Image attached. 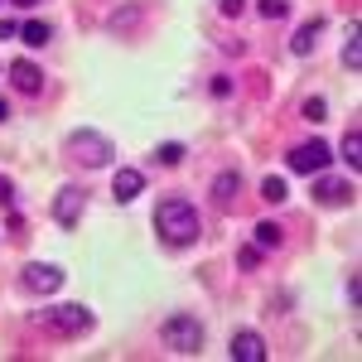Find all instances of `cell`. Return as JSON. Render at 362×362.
<instances>
[{
	"instance_id": "cell-2",
	"label": "cell",
	"mask_w": 362,
	"mask_h": 362,
	"mask_svg": "<svg viewBox=\"0 0 362 362\" xmlns=\"http://www.w3.org/2000/svg\"><path fill=\"white\" fill-rule=\"evenodd\" d=\"M34 324H39L44 334H54V338H83L87 329H92V309H83V305H54V309H39Z\"/></svg>"
},
{
	"instance_id": "cell-23",
	"label": "cell",
	"mask_w": 362,
	"mask_h": 362,
	"mask_svg": "<svg viewBox=\"0 0 362 362\" xmlns=\"http://www.w3.org/2000/svg\"><path fill=\"white\" fill-rule=\"evenodd\" d=\"M10 203H15V184L0 174V208H10Z\"/></svg>"
},
{
	"instance_id": "cell-25",
	"label": "cell",
	"mask_w": 362,
	"mask_h": 362,
	"mask_svg": "<svg viewBox=\"0 0 362 362\" xmlns=\"http://www.w3.org/2000/svg\"><path fill=\"white\" fill-rule=\"evenodd\" d=\"M20 34V25H10V20H0V39H15Z\"/></svg>"
},
{
	"instance_id": "cell-1",
	"label": "cell",
	"mask_w": 362,
	"mask_h": 362,
	"mask_svg": "<svg viewBox=\"0 0 362 362\" xmlns=\"http://www.w3.org/2000/svg\"><path fill=\"white\" fill-rule=\"evenodd\" d=\"M155 232L165 247H194L203 237V218L189 198H160L155 203Z\"/></svg>"
},
{
	"instance_id": "cell-17",
	"label": "cell",
	"mask_w": 362,
	"mask_h": 362,
	"mask_svg": "<svg viewBox=\"0 0 362 362\" xmlns=\"http://www.w3.org/2000/svg\"><path fill=\"white\" fill-rule=\"evenodd\" d=\"M343 63H348V73H358V68H362V49H358V25H348V44H343Z\"/></svg>"
},
{
	"instance_id": "cell-8",
	"label": "cell",
	"mask_w": 362,
	"mask_h": 362,
	"mask_svg": "<svg viewBox=\"0 0 362 362\" xmlns=\"http://www.w3.org/2000/svg\"><path fill=\"white\" fill-rule=\"evenodd\" d=\"M314 198L324 208H348L353 203V184L348 179H314Z\"/></svg>"
},
{
	"instance_id": "cell-24",
	"label": "cell",
	"mask_w": 362,
	"mask_h": 362,
	"mask_svg": "<svg viewBox=\"0 0 362 362\" xmlns=\"http://www.w3.org/2000/svg\"><path fill=\"white\" fill-rule=\"evenodd\" d=\"M218 10L223 15H242V0H218Z\"/></svg>"
},
{
	"instance_id": "cell-20",
	"label": "cell",
	"mask_w": 362,
	"mask_h": 362,
	"mask_svg": "<svg viewBox=\"0 0 362 362\" xmlns=\"http://www.w3.org/2000/svg\"><path fill=\"white\" fill-rule=\"evenodd\" d=\"M324 112H329L324 97H305V102H300V116H305V121H324Z\"/></svg>"
},
{
	"instance_id": "cell-22",
	"label": "cell",
	"mask_w": 362,
	"mask_h": 362,
	"mask_svg": "<svg viewBox=\"0 0 362 362\" xmlns=\"http://www.w3.org/2000/svg\"><path fill=\"white\" fill-rule=\"evenodd\" d=\"M237 266H242V271H256V266H261V247H242Z\"/></svg>"
},
{
	"instance_id": "cell-16",
	"label": "cell",
	"mask_w": 362,
	"mask_h": 362,
	"mask_svg": "<svg viewBox=\"0 0 362 362\" xmlns=\"http://www.w3.org/2000/svg\"><path fill=\"white\" fill-rule=\"evenodd\" d=\"M261 198H266V203H285V198H290L285 179H280V174H266V179H261Z\"/></svg>"
},
{
	"instance_id": "cell-6",
	"label": "cell",
	"mask_w": 362,
	"mask_h": 362,
	"mask_svg": "<svg viewBox=\"0 0 362 362\" xmlns=\"http://www.w3.org/2000/svg\"><path fill=\"white\" fill-rule=\"evenodd\" d=\"M83 213H87V194L78 189V184H63V189L54 194V223L58 227H78Z\"/></svg>"
},
{
	"instance_id": "cell-11",
	"label": "cell",
	"mask_w": 362,
	"mask_h": 362,
	"mask_svg": "<svg viewBox=\"0 0 362 362\" xmlns=\"http://www.w3.org/2000/svg\"><path fill=\"white\" fill-rule=\"evenodd\" d=\"M232 358L237 362H261L266 358V338L256 334V329H242V334L232 338Z\"/></svg>"
},
{
	"instance_id": "cell-3",
	"label": "cell",
	"mask_w": 362,
	"mask_h": 362,
	"mask_svg": "<svg viewBox=\"0 0 362 362\" xmlns=\"http://www.w3.org/2000/svg\"><path fill=\"white\" fill-rule=\"evenodd\" d=\"M160 343H165L169 353H179V358H194L198 348H203V324H198L194 314H169L165 324H160Z\"/></svg>"
},
{
	"instance_id": "cell-4",
	"label": "cell",
	"mask_w": 362,
	"mask_h": 362,
	"mask_svg": "<svg viewBox=\"0 0 362 362\" xmlns=\"http://www.w3.org/2000/svg\"><path fill=\"white\" fill-rule=\"evenodd\" d=\"M68 160H78L83 169H107L116 160V145L102 131H73L68 136Z\"/></svg>"
},
{
	"instance_id": "cell-10",
	"label": "cell",
	"mask_w": 362,
	"mask_h": 362,
	"mask_svg": "<svg viewBox=\"0 0 362 362\" xmlns=\"http://www.w3.org/2000/svg\"><path fill=\"white\" fill-rule=\"evenodd\" d=\"M145 194V174L140 169H116V179H112V198L116 203H131V198Z\"/></svg>"
},
{
	"instance_id": "cell-14",
	"label": "cell",
	"mask_w": 362,
	"mask_h": 362,
	"mask_svg": "<svg viewBox=\"0 0 362 362\" xmlns=\"http://www.w3.org/2000/svg\"><path fill=\"white\" fill-rule=\"evenodd\" d=\"M251 232H256V247H261V251H276L280 242H285V227L271 223V218H266V223H256Z\"/></svg>"
},
{
	"instance_id": "cell-7",
	"label": "cell",
	"mask_w": 362,
	"mask_h": 362,
	"mask_svg": "<svg viewBox=\"0 0 362 362\" xmlns=\"http://www.w3.org/2000/svg\"><path fill=\"white\" fill-rule=\"evenodd\" d=\"M20 285H25L29 295H54L58 285H63V271H58V266H49V261H29L25 276H20Z\"/></svg>"
},
{
	"instance_id": "cell-13",
	"label": "cell",
	"mask_w": 362,
	"mask_h": 362,
	"mask_svg": "<svg viewBox=\"0 0 362 362\" xmlns=\"http://www.w3.org/2000/svg\"><path fill=\"white\" fill-rule=\"evenodd\" d=\"M319 34H324V20H309V25L295 29V39H290V54H314V44H319Z\"/></svg>"
},
{
	"instance_id": "cell-5",
	"label": "cell",
	"mask_w": 362,
	"mask_h": 362,
	"mask_svg": "<svg viewBox=\"0 0 362 362\" xmlns=\"http://www.w3.org/2000/svg\"><path fill=\"white\" fill-rule=\"evenodd\" d=\"M329 160H334V150H329L324 140H305V145H295V150L285 155V165L295 169V174H324Z\"/></svg>"
},
{
	"instance_id": "cell-12",
	"label": "cell",
	"mask_w": 362,
	"mask_h": 362,
	"mask_svg": "<svg viewBox=\"0 0 362 362\" xmlns=\"http://www.w3.org/2000/svg\"><path fill=\"white\" fill-rule=\"evenodd\" d=\"M237 194H242V174H237V169H223V174L213 179V203H218V208H232Z\"/></svg>"
},
{
	"instance_id": "cell-18",
	"label": "cell",
	"mask_w": 362,
	"mask_h": 362,
	"mask_svg": "<svg viewBox=\"0 0 362 362\" xmlns=\"http://www.w3.org/2000/svg\"><path fill=\"white\" fill-rule=\"evenodd\" d=\"M343 160H348V169H362V136L358 131L343 136Z\"/></svg>"
},
{
	"instance_id": "cell-21",
	"label": "cell",
	"mask_w": 362,
	"mask_h": 362,
	"mask_svg": "<svg viewBox=\"0 0 362 362\" xmlns=\"http://www.w3.org/2000/svg\"><path fill=\"white\" fill-rule=\"evenodd\" d=\"M256 10H261V20H285V10H290V0H261Z\"/></svg>"
},
{
	"instance_id": "cell-26",
	"label": "cell",
	"mask_w": 362,
	"mask_h": 362,
	"mask_svg": "<svg viewBox=\"0 0 362 362\" xmlns=\"http://www.w3.org/2000/svg\"><path fill=\"white\" fill-rule=\"evenodd\" d=\"M5 121H10V102L0 97V126H5Z\"/></svg>"
},
{
	"instance_id": "cell-19",
	"label": "cell",
	"mask_w": 362,
	"mask_h": 362,
	"mask_svg": "<svg viewBox=\"0 0 362 362\" xmlns=\"http://www.w3.org/2000/svg\"><path fill=\"white\" fill-rule=\"evenodd\" d=\"M184 155H189V150H184L179 140H165V145L155 150V160H160V165H165V169H174V165H179V160H184Z\"/></svg>"
},
{
	"instance_id": "cell-27",
	"label": "cell",
	"mask_w": 362,
	"mask_h": 362,
	"mask_svg": "<svg viewBox=\"0 0 362 362\" xmlns=\"http://www.w3.org/2000/svg\"><path fill=\"white\" fill-rule=\"evenodd\" d=\"M15 5H34V0H15Z\"/></svg>"
},
{
	"instance_id": "cell-9",
	"label": "cell",
	"mask_w": 362,
	"mask_h": 362,
	"mask_svg": "<svg viewBox=\"0 0 362 362\" xmlns=\"http://www.w3.org/2000/svg\"><path fill=\"white\" fill-rule=\"evenodd\" d=\"M10 83L20 87L25 97H39V92H44V73H39L29 58H15V63H10Z\"/></svg>"
},
{
	"instance_id": "cell-15",
	"label": "cell",
	"mask_w": 362,
	"mask_h": 362,
	"mask_svg": "<svg viewBox=\"0 0 362 362\" xmlns=\"http://www.w3.org/2000/svg\"><path fill=\"white\" fill-rule=\"evenodd\" d=\"M20 39H25L29 49H44V44L54 39V29L44 25V20H29V25H20Z\"/></svg>"
}]
</instances>
